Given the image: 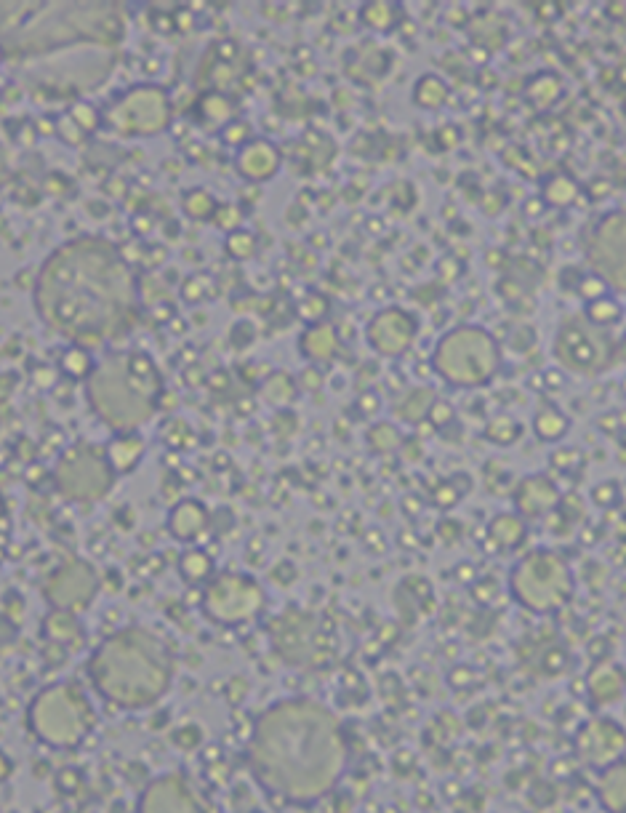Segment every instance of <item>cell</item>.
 Returning <instances> with one entry per match:
<instances>
[{
	"label": "cell",
	"mask_w": 626,
	"mask_h": 813,
	"mask_svg": "<svg viewBox=\"0 0 626 813\" xmlns=\"http://www.w3.org/2000/svg\"><path fill=\"white\" fill-rule=\"evenodd\" d=\"M584 318L595 328H611L624 318V304L611 294H603L584 304Z\"/></svg>",
	"instance_id": "cell-30"
},
{
	"label": "cell",
	"mask_w": 626,
	"mask_h": 813,
	"mask_svg": "<svg viewBox=\"0 0 626 813\" xmlns=\"http://www.w3.org/2000/svg\"><path fill=\"white\" fill-rule=\"evenodd\" d=\"M43 635H46V643H59L64 648H78L83 643V630L75 622V614H67V611H54L48 616L43 624Z\"/></svg>",
	"instance_id": "cell-25"
},
{
	"label": "cell",
	"mask_w": 626,
	"mask_h": 813,
	"mask_svg": "<svg viewBox=\"0 0 626 813\" xmlns=\"http://www.w3.org/2000/svg\"><path fill=\"white\" fill-rule=\"evenodd\" d=\"M264 608V587L248 574L211 576L200 592V611L219 627H240Z\"/></svg>",
	"instance_id": "cell-9"
},
{
	"label": "cell",
	"mask_w": 626,
	"mask_h": 813,
	"mask_svg": "<svg viewBox=\"0 0 626 813\" xmlns=\"http://www.w3.org/2000/svg\"><path fill=\"white\" fill-rule=\"evenodd\" d=\"M357 406L363 408V414H365V416H373V414H379L381 400H379V395H376V392H365V395H363V398H360V403H357Z\"/></svg>",
	"instance_id": "cell-53"
},
{
	"label": "cell",
	"mask_w": 626,
	"mask_h": 813,
	"mask_svg": "<svg viewBox=\"0 0 626 813\" xmlns=\"http://www.w3.org/2000/svg\"><path fill=\"white\" fill-rule=\"evenodd\" d=\"M176 568H179V576H182L187 584H206L216 571L214 558H211L206 550H200V547L184 550L182 555H179Z\"/></svg>",
	"instance_id": "cell-27"
},
{
	"label": "cell",
	"mask_w": 626,
	"mask_h": 813,
	"mask_svg": "<svg viewBox=\"0 0 626 813\" xmlns=\"http://www.w3.org/2000/svg\"><path fill=\"white\" fill-rule=\"evenodd\" d=\"M256 248H259V240H256L254 232L246 230V227H240V230L230 232V235L224 238V251H227V256H232V259H238V262L251 259V256L256 254Z\"/></svg>",
	"instance_id": "cell-37"
},
{
	"label": "cell",
	"mask_w": 626,
	"mask_h": 813,
	"mask_svg": "<svg viewBox=\"0 0 626 813\" xmlns=\"http://www.w3.org/2000/svg\"><path fill=\"white\" fill-rule=\"evenodd\" d=\"M200 800L192 792L190 782L179 774L160 776L144 787L139 798V811L144 813H187L198 811Z\"/></svg>",
	"instance_id": "cell-16"
},
{
	"label": "cell",
	"mask_w": 626,
	"mask_h": 813,
	"mask_svg": "<svg viewBox=\"0 0 626 813\" xmlns=\"http://www.w3.org/2000/svg\"><path fill=\"white\" fill-rule=\"evenodd\" d=\"M488 536L499 550H515L525 542V520L515 512H501L488 523Z\"/></svg>",
	"instance_id": "cell-22"
},
{
	"label": "cell",
	"mask_w": 626,
	"mask_h": 813,
	"mask_svg": "<svg viewBox=\"0 0 626 813\" xmlns=\"http://www.w3.org/2000/svg\"><path fill=\"white\" fill-rule=\"evenodd\" d=\"M174 742L179 744V747H184V750H195L200 744V731L198 726H184L179 728L174 734Z\"/></svg>",
	"instance_id": "cell-51"
},
{
	"label": "cell",
	"mask_w": 626,
	"mask_h": 813,
	"mask_svg": "<svg viewBox=\"0 0 626 813\" xmlns=\"http://www.w3.org/2000/svg\"><path fill=\"white\" fill-rule=\"evenodd\" d=\"M515 504L523 518H544L560 504V488L547 475H531L517 486Z\"/></svg>",
	"instance_id": "cell-18"
},
{
	"label": "cell",
	"mask_w": 626,
	"mask_h": 813,
	"mask_svg": "<svg viewBox=\"0 0 626 813\" xmlns=\"http://www.w3.org/2000/svg\"><path fill=\"white\" fill-rule=\"evenodd\" d=\"M115 472H112L107 456L96 454V448L75 446L62 454L54 470L56 491L75 502H91L102 499L110 491Z\"/></svg>",
	"instance_id": "cell-10"
},
{
	"label": "cell",
	"mask_w": 626,
	"mask_h": 813,
	"mask_svg": "<svg viewBox=\"0 0 626 813\" xmlns=\"http://www.w3.org/2000/svg\"><path fill=\"white\" fill-rule=\"evenodd\" d=\"M56 790L62 795H78V790L83 787V776H80L78 768H62L54 779Z\"/></svg>",
	"instance_id": "cell-46"
},
{
	"label": "cell",
	"mask_w": 626,
	"mask_h": 813,
	"mask_svg": "<svg viewBox=\"0 0 626 813\" xmlns=\"http://www.w3.org/2000/svg\"><path fill=\"white\" fill-rule=\"evenodd\" d=\"M211 526V512L198 499H182L168 510L166 528L176 542H195Z\"/></svg>",
	"instance_id": "cell-19"
},
{
	"label": "cell",
	"mask_w": 626,
	"mask_h": 813,
	"mask_svg": "<svg viewBox=\"0 0 626 813\" xmlns=\"http://www.w3.org/2000/svg\"><path fill=\"white\" fill-rule=\"evenodd\" d=\"M200 118L208 126L224 128L230 120H235V107L222 91H206L200 96Z\"/></svg>",
	"instance_id": "cell-33"
},
{
	"label": "cell",
	"mask_w": 626,
	"mask_h": 813,
	"mask_svg": "<svg viewBox=\"0 0 626 813\" xmlns=\"http://www.w3.org/2000/svg\"><path fill=\"white\" fill-rule=\"evenodd\" d=\"M216 208H219V203H216V198L206 187H192V190H187L182 195V211L187 216H192V219H198V222H211Z\"/></svg>",
	"instance_id": "cell-35"
},
{
	"label": "cell",
	"mask_w": 626,
	"mask_h": 813,
	"mask_svg": "<svg viewBox=\"0 0 626 813\" xmlns=\"http://www.w3.org/2000/svg\"><path fill=\"white\" fill-rule=\"evenodd\" d=\"M219 139H222L227 147H235V150H243L246 144H251L256 139L254 136V128H251V123L248 120H230L227 126L219 128Z\"/></svg>",
	"instance_id": "cell-38"
},
{
	"label": "cell",
	"mask_w": 626,
	"mask_h": 813,
	"mask_svg": "<svg viewBox=\"0 0 626 813\" xmlns=\"http://www.w3.org/2000/svg\"><path fill=\"white\" fill-rule=\"evenodd\" d=\"M579 294L584 296V302H592V299H597V296L608 294V283H605L600 275H587V278H581L579 283Z\"/></svg>",
	"instance_id": "cell-47"
},
{
	"label": "cell",
	"mask_w": 626,
	"mask_h": 813,
	"mask_svg": "<svg viewBox=\"0 0 626 813\" xmlns=\"http://www.w3.org/2000/svg\"><path fill=\"white\" fill-rule=\"evenodd\" d=\"M626 750V734L619 723L608 718L589 720L576 734V752L592 768H608L619 763Z\"/></svg>",
	"instance_id": "cell-15"
},
{
	"label": "cell",
	"mask_w": 626,
	"mask_h": 813,
	"mask_svg": "<svg viewBox=\"0 0 626 813\" xmlns=\"http://www.w3.org/2000/svg\"><path fill=\"white\" fill-rule=\"evenodd\" d=\"M283 166V152L280 147L270 142V139H254L251 144H246L243 150H238L235 155V171H238L246 182L254 184H264L275 179Z\"/></svg>",
	"instance_id": "cell-17"
},
{
	"label": "cell",
	"mask_w": 626,
	"mask_h": 813,
	"mask_svg": "<svg viewBox=\"0 0 626 813\" xmlns=\"http://www.w3.org/2000/svg\"><path fill=\"white\" fill-rule=\"evenodd\" d=\"M67 112H70L72 120H75V123H78V126L83 128V131H86V134H94L96 128L104 126V112L96 110L94 104L78 102V104H72V107Z\"/></svg>",
	"instance_id": "cell-40"
},
{
	"label": "cell",
	"mask_w": 626,
	"mask_h": 813,
	"mask_svg": "<svg viewBox=\"0 0 626 813\" xmlns=\"http://www.w3.org/2000/svg\"><path fill=\"white\" fill-rule=\"evenodd\" d=\"M160 374L147 352L112 355L88 379V400L112 430L131 432L150 422L160 398Z\"/></svg>",
	"instance_id": "cell-4"
},
{
	"label": "cell",
	"mask_w": 626,
	"mask_h": 813,
	"mask_svg": "<svg viewBox=\"0 0 626 813\" xmlns=\"http://www.w3.org/2000/svg\"><path fill=\"white\" fill-rule=\"evenodd\" d=\"M555 360L565 371L579 376H592L603 371L608 363V347L605 339L597 334V328L587 323V318H565L555 336Z\"/></svg>",
	"instance_id": "cell-12"
},
{
	"label": "cell",
	"mask_w": 626,
	"mask_h": 813,
	"mask_svg": "<svg viewBox=\"0 0 626 813\" xmlns=\"http://www.w3.org/2000/svg\"><path fill=\"white\" fill-rule=\"evenodd\" d=\"M573 574L557 552L533 550L509 574L512 598L533 614H555L573 598Z\"/></svg>",
	"instance_id": "cell-7"
},
{
	"label": "cell",
	"mask_w": 626,
	"mask_h": 813,
	"mask_svg": "<svg viewBox=\"0 0 626 813\" xmlns=\"http://www.w3.org/2000/svg\"><path fill=\"white\" fill-rule=\"evenodd\" d=\"M248 768L272 798L299 806L315 803L339 784L347 768V736L323 704L286 699L256 720Z\"/></svg>",
	"instance_id": "cell-2"
},
{
	"label": "cell",
	"mask_w": 626,
	"mask_h": 813,
	"mask_svg": "<svg viewBox=\"0 0 626 813\" xmlns=\"http://www.w3.org/2000/svg\"><path fill=\"white\" fill-rule=\"evenodd\" d=\"M483 435L491 440L493 446H512V443L523 438V424L507 414L493 416L491 422L485 424Z\"/></svg>",
	"instance_id": "cell-36"
},
{
	"label": "cell",
	"mask_w": 626,
	"mask_h": 813,
	"mask_svg": "<svg viewBox=\"0 0 626 813\" xmlns=\"http://www.w3.org/2000/svg\"><path fill=\"white\" fill-rule=\"evenodd\" d=\"M368 446L373 451H392V448L400 446V432L392 427V424H376L371 432H368Z\"/></svg>",
	"instance_id": "cell-42"
},
{
	"label": "cell",
	"mask_w": 626,
	"mask_h": 813,
	"mask_svg": "<svg viewBox=\"0 0 626 813\" xmlns=\"http://www.w3.org/2000/svg\"><path fill=\"white\" fill-rule=\"evenodd\" d=\"M592 499H595L597 507H611L619 496H616V486L613 483H600V486L592 488Z\"/></svg>",
	"instance_id": "cell-52"
},
{
	"label": "cell",
	"mask_w": 626,
	"mask_h": 813,
	"mask_svg": "<svg viewBox=\"0 0 626 813\" xmlns=\"http://www.w3.org/2000/svg\"><path fill=\"white\" fill-rule=\"evenodd\" d=\"M211 222H214V227H219V230H224L227 235H230V232H235L243 227V211H240L235 203H219V208H216V214Z\"/></svg>",
	"instance_id": "cell-43"
},
{
	"label": "cell",
	"mask_w": 626,
	"mask_h": 813,
	"mask_svg": "<svg viewBox=\"0 0 626 813\" xmlns=\"http://www.w3.org/2000/svg\"><path fill=\"white\" fill-rule=\"evenodd\" d=\"M448 96H451V88H448V83H445L440 75H435V72H424L416 83H413V94H411V102L419 107V110H440L445 102H448Z\"/></svg>",
	"instance_id": "cell-23"
},
{
	"label": "cell",
	"mask_w": 626,
	"mask_h": 813,
	"mask_svg": "<svg viewBox=\"0 0 626 813\" xmlns=\"http://www.w3.org/2000/svg\"><path fill=\"white\" fill-rule=\"evenodd\" d=\"M501 347L491 331L480 326H456L440 336L432 352V368L453 387H483L499 374Z\"/></svg>",
	"instance_id": "cell-6"
},
{
	"label": "cell",
	"mask_w": 626,
	"mask_h": 813,
	"mask_svg": "<svg viewBox=\"0 0 626 813\" xmlns=\"http://www.w3.org/2000/svg\"><path fill=\"white\" fill-rule=\"evenodd\" d=\"M571 430V419L560 411L557 406H544L533 414V432L536 438L544 440V443H557L563 440Z\"/></svg>",
	"instance_id": "cell-28"
},
{
	"label": "cell",
	"mask_w": 626,
	"mask_h": 813,
	"mask_svg": "<svg viewBox=\"0 0 626 813\" xmlns=\"http://www.w3.org/2000/svg\"><path fill=\"white\" fill-rule=\"evenodd\" d=\"M27 728L46 747L72 750L96 728V712L88 696L72 683L40 688L27 707Z\"/></svg>",
	"instance_id": "cell-5"
},
{
	"label": "cell",
	"mask_w": 626,
	"mask_h": 813,
	"mask_svg": "<svg viewBox=\"0 0 626 813\" xmlns=\"http://www.w3.org/2000/svg\"><path fill=\"white\" fill-rule=\"evenodd\" d=\"M206 288H208L206 278H187V280H184V286H182L184 302H190V304L203 302V299H206V294H208Z\"/></svg>",
	"instance_id": "cell-49"
},
{
	"label": "cell",
	"mask_w": 626,
	"mask_h": 813,
	"mask_svg": "<svg viewBox=\"0 0 626 813\" xmlns=\"http://www.w3.org/2000/svg\"><path fill=\"white\" fill-rule=\"evenodd\" d=\"M32 302L51 331L88 347L126 331L136 310V275L107 240H70L40 264Z\"/></svg>",
	"instance_id": "cell-1"
},
{
	"label": "cell",
	"mask_w": 626,
	"mask_h": 813,
	"mask_svg": "<svg viewBox=\"0 0 626 813\" xmlns=\"http://www.w3.org/2000/svg\"><path fill=\"white\" fill-rule=\"evenodd\" d=\"M563 96V80L555 72H536L528 83H525V99L536 107V110H549L555 107L557 99Z\"/></svg>",
	"instance_id": "cell-24"
},
{
	"label": "cell",
	"mask_w": 626,
	"mask_h": 813,
	"mask_svg": "<svg viewBox=\"0 0 626 813\" xmlns=\"http://www.w3.org/2000/svg\"><path fill=\"white\" fill-rule=\"evenodd\" d=\"M299 352H302L304 360H310L315 366L331 363L336 358V352H339V336L328 323L304 328V334L299 336Z\"/></svg>",
	"instance_id": "cell-21"
},
{
	"label": "cell",
	"mask_w": 626,
	"mask_h": 813,
	"mask_svg": "<svg viewBox=\"0 0 626 813\" xmlns=\"http://www.w3.org/2000/svg\"><path fill=\"white\" fill-rule=\"evenodd\" d=\"M88 678L104 702L120 710H147L171 688L174 662L166 643L144 627H126L99 643Z\"/></svg>",
	"instance_id": "cell-3"
},
{
	"label": "cell",
	"mask_w": 626,
	"mask_h": 813,
	"mask_svg": "<svg viewBox=\"0 0 626 813\" xmlns=\"http://www.w3.org/2000/svg\"><path fill=\"white\" fill-rule=\"evenodd\" d=\"M605 774L600 779V800L603 806L613 811H626V763H613L603 768Z\"/></svg>",
	"instance_id": "cell-29"
},
{
	"label": "cell",
	"mask_w": 626,
	"mask_h": 813,
	"mask_svg": "<svg viewBox=\"0 0 626 813\" xmlns=\"http://www.w3.org/2000/svg\"><path fill=\"white\" fill-rule=\"evenodd\" d=\"M419 336V320L403 307H384L365 326V339L381 358H400Z\"/></svg>",
	"instance_id": "cell-14"
},
{
	"label": "cell",
	"mask_w": 626,
	"mask_h": 813,
	"mask_svg": "<svg viewBox=\"0 0 626 813\" xmlns=\"http://www.w3.org/2000/svg\"><path fill=\"white\" fill-rule=\"evenodd\" d=\"M400 16H403V11H400V6H395V3H365V6L360 8V22L373 32L395 30L397 22H400Z\"/></svg>",
	"instance_id": "cell-34"
},
{
	"label": "cell",
	"mask_w": 626,
	"mask_h": 813,
	"mask_svg": "<svg viewBox=\"0 0 626 813\" xmlns=\"http://www.w3.org/2000/svg\"><path fill=\"white\" fill-rule=\"evenodd\" d=\"M611 686H621L611 670H600L592 675V696H595L597 702H605V704L613 702V696L608 694V688Z\"/></svg>",
	"instance_id": "cell-44"
},
{
	"label": "cell",
	"mask_w": 626,
	"mask_h": 813,
	"mask_svg": "<svg viewBox=\"0 0 626 813\" xmlns=\"http://www.w3.org/2000/svg\"><path fill=\"white\" fill-rule=\"evenodd\" d=\"M256 339V328L248 323V320H240V323H235L232 326V334H230V342L232 347H238V350H246V347H251V342Z\"/></svg>",
	"instance_id": "cell-48"
},
{
	"label": "cell",
	"mask_w": 626,
	"mask_h": 813,
	"mask_svg": "<svg viewBox=\"0 0 626 813\" xmlns=\"http://www.w3.org/2000/svg\"><path fill=\"white\" fill-rule=\"evenodd\" d=\"M587 259L595 275L626 294V211L603 216L587 238Z\"/></svg>",
	"instance_id": "cell-11"
},
{
	"label": "cell",
	"mask_w": 626,
	"mask_h": 813,
	"mask_svg": "<svg viewBox=\"0 0 626 813\" xmlns=\"http://www.w3.org/2000/svg\"><path fill=\"white\" fill-rule=\"evenodd\" d=\"M461 496H464V491L456 488V480H445V483H440V486L432 491V502H435L437 507L448 510V507H453V504L461 502Z\"/></svg>",
	"instance_id": "cell-45"
},
{
	"label": "cell",
	"mask_w": 626,
	"mask_h": 813,
	"mask_svg": "<svg viewBox=\"0 0 626 813\" xmlns=\"http://www.w3.org/2000/svg\"><path fill=\"white\" fill-rule=\"evenodd\" d=\"M171 126V99L166 88L139 83L126 88L104 110V128L118 136H155Z\"/></svg>",
	"instance_id": "cell-8"
},
{
	"label": "cell",
	"mask_w": 626,
	"mask_h": 813,
	"mask_svg": "<svg viewBox=\"0 0 626 813\" xmlns=\"http://www.w3.org/2000/svg\"><path fill=\"white\" fill-rule=\"evenodd\" d=\"M54 134L59 136L64 144H70V147H78V144H83L88 139V134L72 120L70 112H64V115H59V118L54 120Z\"/></svg>",
	"instance_id": "cell-41"
},
{
	"label": "cell",
	"mask_w": 626,
	"mask_h": 813,
	"mask_svg": "<svg viewBox=\"0 0 626 813\" xmlns=\"http://www.w3.org/2000/svg\"><path fill=\"white\" fill-rule=\"evenodd\" d=\"M328 310H331V304H328V299L320 294H307L302 302H296V315H299L304 323H310V326L323 323L325 312Z\"/></svg>",
	"instance_id": "cell-39"
},
{
	"label": "cell",
	"mask_w": 626,
	"mask_h": 813,
	"mask_svg": "<svg viewBox=\"0 0 626 813\" xmlns=\"http://www.w3.org/2000/svg\"><path fill=\"white\" fill-rule=\"evenodd\" d=\"M144 451H147V443L136 430L131 432H118L115 438L104 446V456L110 462L112 472L115 475H128L134 472L144 459Z\"/></svg>",
	"instance_id": "cell-20"
},
{
	"label": "cell",
	"mask_w": 626,
	"mask_h": 813,
	"mask_svg": "<svg viewBox=\"0 0 626 813\" xmlns=\"http://www.w3.org/2000/svg\"><path fill=\"white\" fill-rule=\"evenodd\" d=\"M96 366H99V363H96L86 344H67L62 350V355H59V371H62L67 379H72V382L91 379Z\"/></svg>",
	"instance_id": "cell-26"
},
{
	"label": "cell",
	"mask_w": 626,
	"mask_h": 813,
	"mask_svg": "<svg viewBox=\"0 0 626 813\" xmlns=\"http://www.w3.org/2000/svg\"><path fill=\"white\" fill-rule=\"evenodd\" d=\"M262 395L270 406L286 408V406H291V403L296 400V395H299V384L294 382V376L291 374L275 371V374H270L267 379H264Z\"/></svg>",
	"instance_id": "cell-32"
},
{
	"label": "cell",
	"mask_w": 626,
	"mask_h": 813,
	"mask_svg": "<svg viewBox=\"0 0 626 813\" xmlns=\"http://www.w3.org/2000/svg\"><path fill=\"white\" fill-rule=\"evenodd\" d=\"M579 198V182L565 174L549 176L544 187H541V200L555 208H568Z\"/></svg>",
	"instance_id": "cell-31"
},
{
	"label": "cell",
	"mask_w": 626,
	"mask_h": 813,
	"mask_svg": "<svg viewBox=\"0 0 626 813\" xmlns=\"http://www.w3.org/2000/svg\"><path fill=\"white\" fill-rule=\"evenodd\" d=\"M99 590V576L94 566L86 560H67L51 574L46 584V598L54 606V611H67V614H78L88 603L94 600Z\"/></svg>",
	"instance_id": "cell-13"
},
{
	"label": "cell",
	"mask_w": 626,
	"mask_h": 813,
	"mask_svg": "<svg viewBox=\"0 0 626 813\" xmlns=\"http://www.w3.org/2000/svg\"><path fill=\"white\" fill-rule=\"evenodd\" d=\"M3 614H6V622L22 624L24 600L19 598L16 592H8V595H6V603H3Z\"/></svg>",
	"instance_id": "cell-50"
}]
</instances>
